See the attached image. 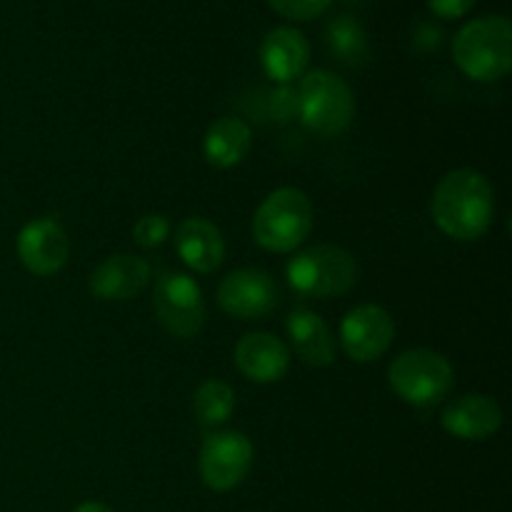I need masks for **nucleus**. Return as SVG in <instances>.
I'll return each mask as SVG.
<instances>
[{"instance_id":"f03ea898","label":"nucleus","mask_w":512,"mask_h":512,"mask_svg":"<svg viewBox=\"0 0 512 512\" xmlns=\"http://www.w3.org/2000/svg\"><path fill=\"white\" fill-rule=\"evenodd\" d=\"M455 65L475 83H495L512 68V23L505 15H483L455 33Z\"/></svg>"},{"instance_id":"393cba45","label":"nucleus","mask_w":512,"mask_h":512,"mask_svg":"<svg viewBox=\"0 0 512 512\" xmlns=\"http://www.w3.org/2000/svg\"><path fill=\"white\" fill-rule=\"evenodd\" d=\"M73 512H113V508H108L105 503H95V500H90V503L78 505Z\"/></svg>"},{"instance_id":"aec40b11","label":"nucleus","mask_w":512,"mask_h":512,"mask_svg":"<svg viewBox=\"0 0 512 512\" xmlns=\"http://www.w3.org/2000/svg\"><path fill=\"white\" fill-rule=\"evenodd\" d=\"M235 410V390L225 380H205L193 398V413L203 428H218L228 423Z\"/></svg>"},{"instance_id":"4468645a","label":"nucleus","mask_w":512,"mask_h":512,"mask_svg":"<svg viewBox=\"0 0 512 512\" xmlns=\"http://www.w3.org/2000/svg\"><path fill=\"white\" fill-rule=\"evenodd\" d=\"M445 433H450L458 440H478L493 438L503 425V408L495 398L483 393H470L463 398L453 400L440 415Z\"/></svg>"},{"instance_id":"f257e3e1","label":"nucleus","mask_w":512,"mask_h":512,"mask_svg":"<svg viewBox=\"0 0 512 512\" xmlns=\"http://www.w3.org/2000/svg\"><path fill=\"white\" fill-rule=\"evenodd\" d=\"M430 213L448 238L458 243H475L493 225V183L475 168L453 170L435 185Z\"/></svg>"},{"instance_id":"f8f14e48","label":"nucleus","mask_w":512,"mask_h":512,"mask_svg":"<svg viewBox=\"0 0 512 512\" xmlns=\"http://www.w3.org/2000/svg\"><path fill=\"white\" fill-rule=\"evenodd\" d=\"M150 263L138 255L120 253L105 258L90 275V293L105 303H125L148 288Z\"/></svg>"},{"instance_id":"dca6fc26","label":"nucleus","mask_w":512,"mask_h":512,"mask_svg":"<svg viewBox=\"0 0 512 512\" xmlns=\"http://www.w3.org/2000/svg\"><path fill=\"white\" fill-rule=\"evenodd\" d=\"M175 250L193 273H215L225 260V238L208 218H185L175 228Z\"/></svg>"},{"instance_id":"9b49d317","label":"nucleus","mask_w":512,"mask_h":512,"mask_svg":"<svg viewBox=\"0 0 512 512\" xmlns=\"http://www.w3.org/2000/svg\"><path fill=\"white\" fill-rule=\"evenodd\" d=\"M18 258L28 273L50 278L68 265L70 238L53 218H35L18 233Z\"/></svg>"},{"instance_id":"2eb2a0df","label":"nucleus","mask_w":512,"mask_h":512,"mask_svg":"<svg viewBox=\"0 0 512 512\" xmlns=\"http://www.w3.org/2000/svg\"><path fill=\"white\" fill-rule=\"evenodd\" d=\"M235 365L253 383H278L290 368V350L278 335L248 333L235 345Z\"/></svg>"},{"instance_id":"0eeeda50","label":"nucleus","mask_w":512,"mask_h":512,"mask_svg":"<svg viewBox=\"0 0 512 512\" xmlns=\"http://www.w3.org/2000/svg\"><path fill=\"white\" fill-rule=\"evenodd\" d=\"M255 448L240 430H218L203 440L198 458L200 480L213 493H230L248 478Z\"/></svg>"},{"instance_id":"5701e85b","label":"nucleus","mask_w":512,"mask_h":512,"mask_svg":"<svg viewBox=\"0 0 512 512\" xmlns=\"http://www.w3.org/2000/svg\"><path fill=\"white\" fill-rule=\"evenodd\" d=\"M265 108L268 115L278 123H285L290 118H298V103H295V88L290 85H278V88L265 93Z\"/></svg>"},{"instance_id":"6e6552de","label":"nucleus","mask_w":512,"mask_h":512,"mask_svg":"<svg viewBox=\"0 0 512 512\" xmlns=\"http://www.w3.org/2000/svg\"><path fill=\"white\" fill-rule=\"evenodd\" d=\"M153 310L173 338H195L205 325L203 290L185 273L160 275L153 288Z\"/></svg>"},{"instance_id":"ddd939ff","label":"nucleus","mask_w":512,"mask_h":512,"mask_svg":"<svg viewBox=\"0 0 512 512\" xmlns=\"http://www.w3.org/2000/svg\"><path fill=\"white\" fill-rule=\"evenodd\" d=\"M310 63V43L293 25L273 28L260 43V65L278 85H290L303 78Z\"/></svg>"},{"instance_id":"1a4fd4ad","label":"nucleus","mask_w":512,"mask_h":512,"mask_svg":"<svg viewBox=\"0 0 512 512\" xmlns=\"http://www.w3.org/2000/svg\"><path fill=\"white\" fill-rule=\"evenodd\" d=\"M218 305L238 320H263L280 305V285L260 268H240L218 285Z\"/></svg>"},{"instance_id":"a211bd4d","label":"nucleus","mask_w":512,"mask_h":512,"mask_svg":"<svg viewBox=\"0 0 512 512\" xmlns=\"http://www.w3.org/2000/svg\"><path fill=\"white\" fill-rule=\"evenodd\" d=\"M253 148V130L243 118L225 115L208 128L203 140V153L213 168L228 170L243 163Z\"/></svg>"},{"instance_id":"412c9836","label":"nucleus","mask_w":512,"mask_h":512,"mask_svg":"<svg viewBox=\"0 0 512 512\" xmlns=\"http://www.w3.org/2000/svg\"><path fill=\"white\" fill-rule=\"evenodd\" d=\"M268 5L283 18L305 23V20L320 18L333 5V0H268Z\"/></svg>"},{"instance_id":"7ed1b4c3","label":"nucleus","mask_w":512,"mask_h":512,"mask_svg":"<svg viewBox=\"0 0 512 512\" xmlns=\"http://www.w3.org/2000/svg\"><path fill=\"white\" fill-rule=\"evenodd\" d=\"M358 260L340 245H313L300 250L285 265L288 285L303 298L328 300L350 293L358 283Z\"/></svg>"},{"instance_id":"f3484780","label":"nucleus","mask_w":512,"mask_h":512,"mask_svg":"<svg viewBox=\"0 0 512 512\" xmlns=\"http://www.w3.org/2000/svg\"><path fill=\"white\" fill-rule=\"evenodd\" d=\"M290 345L303 363L328 368L335 363V338L323 318L310 308H293L285 318Z\"/></svg>"},{"instance_id":"39448f33","label":"nucleus","mask_w":512,"mask_h":512,"mask_svg":"<svg viewBox=\"0 0 512 512\" xmlns=\"http://www.w3.org/2000/svg\"><path fill=\"white\" fill-rule=\"evenodd\" d=\"M313 203L298 188H278L260 203L253 218L255 243L270 253H293L313 230Z\"/></svg>"},{"instance_id":"9d476101","label":"nucleus","mask_w":512,"mask_h":512,"mask_svg":"<svg viewBox=\"0 0 512 512\" xmlns=\"http://www.w3.org/2000/svg\"><path fill=\"white\" fill-rule=\"evenodd\" d=\"M395 338V323L380 305L365 303L350 310L340 323V345L355 363H375L388 353Z\"/></svg>"},{"instance_id":"20e7f679","label":"nucleus","mask_w":512,"mask_h":512,"mask_svg":"<svg viewBox=\"0 0 512 512\" xmlns=\"http://www.w3.org/2000/svg\"><path fill=\"white\" fill-rule=\"evenodd\" d=\"M298 120L323 138L345 133L355 118L353 88L333 70H310L295 88Z\"/></svg>"},{"instance_id":"423d86ee","label":"nucleus","mask_w":512,"mask_h":512,"mask_svg":"<svg viewBox=\"0 0 512 512\" xmlns=\"http://www.w3.org/2000/svg\"><path fill=\"white\" fill-rule=\"evenodd\" d=\"M388 383L403 403L413 408H435L455 385V370L443 353L428 348L405 350L390 363Z\"/></svg>"},{"instance_id":"b1692460","label":"nucleus","mask_w":512,"mask_h":512,"mask_svg":"<svg viewBox=\"0 0 512 512\" xmlns=\"http://www.w3.org/2000/svg\"><path fill=\"white\" fill-rule=\"evenodd\" d=\"M478 0H428L430 10L443 20H458L473 10Z\"/></svg>"},{"instance_id":"6ab92c4d","label":"nucleus","mask_w":512,"mask_h":512,"mask_svg":"<svg viewBox=\"0 0 512 512\" xmlns=\"http://www.w3.org/2000/svg\"><path fill=\"white\" fill-rule=\"evenodd\" d=\"M328 53L343 65H363L368 60V35L353 15H338L325 28Z\"/></svg>"},{"instance_id":"4be33fe9","label":"nucleus","mask_w":512,"mask_h":512,"mask_svg":"<svg viewBox=\"0 0 512 512\" xmlns=\"http://www.w3.org/2000/svg\"><path fill=\"white\" fill-rule=\"evenodd\" d=\"M168 235H170L168 218L158 213L143 215L133 228L135 243L143 245V248H158V245H163L165 240H168Z\"/></svg>"}]
</instances>
